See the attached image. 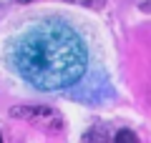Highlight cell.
<instances>
[{
    "instance_id": "obj_4",
    "label": "cell",
    "mask_w": 151,
    "mask_h": 143,
    "mask_svg": "<svg viewBox=\"0 0 151 143\" xmlns=\"http://www.w3.org/2000/svg\"><path fill=\"white\" fill-rule=\"evenodd\" d=\"M68 3H76V5H83V8H103L106 0H68Z\"/></svg>"
},
{
    "instance_id": "obj_3",
    "label": "cell",
    "mask_w": 151,
    "mask_h": 143,
    "mask_svg": "<svg viewBox=\"0 0 151 143\" xmlns=\"http://www.w3.org/2000/svg\"><path fill=\"white\" fill-rule=\"evenodd\" d=\"M116 143H136V133L134 131H119V136H116Z\"/></svg>"
},
{
    "instance_id": "obj_6",
    "label": "cell",
    "mask_w": 151,
    "mask_h": 143,
    "mask_svg": "<svg viewBox=\"0 0 151 143\" xmlns=\"http://www.w3.org/2000/svg\"><path fill=\"white\" fill-rule=\"evenodd\" d=\"M0 143H3V136H0Z\"/></svg>"
},
{
    "instance_id": "obj_5",
    "label": "cell",
    "mask_w": 151,
    "mask_h": 143,
    "mask_svg": "<svg viewBox=\"0 0 151 143\" xmlns=\"http://www.w3.org/2000/svg\"><path fill=\"white\" fill-rule=\"evenodd\" d=\"M18 3H30V0H18Z\"/></svg>"
},
{
    "instance_id": "obj_2",
    "label": "cell",
    "mask_w": 151,
    "mask_h": 143,
    "mask_svg": "<svg viewBox=\"0 0 151 143\" xmlns=\"http://www.w3.org/2000/svg\"><path fill=\"white\" fill-rule=\"evenodd\" d=\"M10 116L28 121L33 126L43 128V131H60L63 128V116L50 106H18L10 111Z\"/></svg>"
},
{
    "instance_id": "obj_1",
    "label": "cell",
    "mask_w": 151,
    "mask_h": 143,
    "mask_svg": "<svg viewBox=\"0 0 151 143\" xmlns=\"http://www.w3.org/2000/svg\"><path fill=\"white\" fill-rule=\"evenodd\" d=\"M10 60L25 83L38 90H60L86 73L88 50L78 33L63 23H38L10 45Z\"/></svg>"
}]
</instances>
